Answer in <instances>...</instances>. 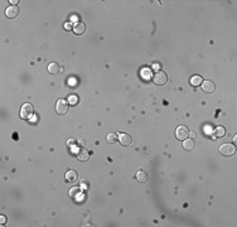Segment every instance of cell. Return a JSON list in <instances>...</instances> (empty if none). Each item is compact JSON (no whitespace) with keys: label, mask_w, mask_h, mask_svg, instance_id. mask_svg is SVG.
Wrapping results in <instances>:
<instances>
[{"label":"cell","mask_w":237,"mask_h":227,"mask_svg":"<svg viewBox=\"0 0 237 227\" xmlns=\"http://www.w3.org/2000/svg\"><path fill=\"white\" fill-rule=\"evenodd\" d=\"M153 81H154V83L158 85V86H163V85H165L167 81H168V76H167V73L163 72V71H156V72L154 73V76H153Z\"/></svg>","instance_id":"1"},{"label":"cell","mask_w":237,"mask_h":227,"mask_svg":"<svg viewBox=\"0 0 237 227\" xmlns=\"http://www.w3.org/2000/svg\"><path fill=\"white\" fill-rule=\"evenodd\" d=\"M68 109H69V104L67 100H58L57 104H56V111L57 114H59V115H65V114L68 112Z\"/></svg>","instance_id":"2"},{"label":"cell","mask_w":237,"mask_h":227,"mask_svg":"<svg viewBox=\"0 0 237 227\" xmlns=\"http://www.w3.org/2000/svg\"><path fill=\"white\" fill-rule=\"evenodd\" d=\"M236 151V148L233 144H228V143H225L220 146V153L225 157H232Z\"/></svg>","instance_id":"3"},{"label":"cell","mask_w":237,"mask_h":227,"mask_svg":"<svg viewBox=\"0 0 237 227\" xmlns=\"http://www.w3.org/2000/svg\"><path fill=\"white\" fill-rule=\"evenodd\" d=\"M33 106L30 104H24L20 109V118L24 120H29L33 116Z\"/></svg>","instance_id":"4"},{"label":"cell","mask_w":237,"mask_h":227,"mask_svg":"<svg viewBox=\"0 0 237 227\" xmlns=\"http://www.w3.org/2000/svg\"><path fill=\"white\" fill-rule=\"evenodd\" d=\"M175 136L178 140H186L188 136H189V130L186 127V126H178L177 130H175Z\"/></svg>","instance_id":"5"},{"label":"cell","mask_w":237,"mask_h":227,"mask_svg":"<svg viewBox=\"0 0 237 227\" xmlns=\"http://www.w3.org/2000/svg\"><path fill=\"white\" fill-rule=\"evenodd\" d=\"M19 13H20V10H19V7H16V5H11V7L7 8V10H5V15H7L9 19L16 18V16L19 15Z\"/></svg>","instance_id":"6"},{"label":"cell","mask_w":237,"mask_h":227,"mask_svg":"<svg viewBox=\"0 0 237 227\" xmlns=\"http://www.w3.org/2000/svg\"><path fill=\"white\" fill-rule=\"evenodd\" d=\"M201 86H202V90H203L206 93H212V92H214V90H216V86H214V83H213L212 81H203Z\"/></svg>","instance_id":"7"},{"label":"cell","mask_w":237,"mask_h":227,"mask_svg":"<svg viewBox=\"0 0 237 227\" xmlns=\"http://www.w3.org/2000/svg\"><path fill=\"white\" fill-rule=\"evenodd\" d=\"M73 32H74V34H77V35H82V34L86 32V25H85V23H82V22L74 23V25H73Z\"/></svg>","instance_id":"8"},{"label":"cell","mask_w":237,"mask_h":227,"mask_svg":"<svg viewBox=\"0 0 237 227\" xmlns=\"http://www.w3.org/2000/svg\"><path fill=\"white\" fill-rule=\"evenodd\" d=\"M118 141H120V144H121V145L127 146V145H130V144H131L132 139H131V136H130L129 134H125V132H121V134L118 135Z\"/></svg>","instance_id":"9"},{"label":"cell","mask_w":237,"mask_h":227,"mask_svg":"<svg viewBox=\"0 0 237 227\" xmlns=\"http://www.w3.org/2000/svg\"><path fill=\"white\" fill-rule=\"evenodd\" d=\"M90 158V154H88V151L86 149H80L78 150V153H77V159L78 160H81V162H87Z\"/></svg>","instance_id":"10"},{"label":"cell","mask_w":237,"mask_h":227,"mask_svg":"<svg viewBox=\"0 0 237 227\" xmlns=\"http://www.w3.org/2000/svg\"><path fill=\"white\" fill-rule=\"evenodd\" d=\"M78 179V174L74 172V170H68L66 173V180L69 183H74Z\"/></svg>","instance_id":"11"},{"label":"cell","mask_w":237,"mask_h":227,"mask_svg":"<svg viewBox=\"0 0 237 227\" xmlns=\"http://www.w3.org/2000/svg\"><path fill=\"white\" fill-rule=\"evenodd\" d=\"M213 134H214L216 138H222V136L226 135V129L223 126H217L214 129V131H213Z\"/></svg>","instance_id":"12"},{"label":"cell","mask_w":237,"mask_h":227,"mask_svg":"<svg viewBox=\"0 0 237 227\" xmlns=\"http://www.w3.org/2000/svg\"><path fill=\"white\" fill-rule=\"evenodd\" d=\"M59 69H61V68H59L58 63H56V62H52V63L48 65V72L51 74H57L59 72Z\"/></svg>","instance_id":"13"},{"label":"cell","mask_w":237,"mask_h":227,"mask_svg":"<svg viewBox=\"0 0 237 227\" xmlns=\"http://www.w3.org/2000/svg\"><path fill=\"white\" fill-rule=\"evenodd\" d=\"M194 146H195V144H194L193 139H188V138H187L186 140H183V148H184L186 150H193Z\"/></svg>","instance_id":"14"},{"label":"cell","mask_w":237,"mask_h":227,"mask_svg":"<svg viewBox=\"0 0 237 227\" xmlns=\"http://www.w3.org/2000/svg\"><path fill=\"white\" fill-rule=\"evenodd\" d=\"M202 82H203V78L201 77V76H198V74H195V76H193V77L190 78V85L192 86H201L202 85Z\"/></svg>","instance_id":"15"},{"label":"cell","mask_w":237,"mask_h":227,"mask_svg":"<svg viewBox=\"0 0 237 227\" xmlns=\"http://www.w3.org/2000/svg\"><path fill=\"white\" fill-rule=\"evenodd\" d=\"M135 178H136L137 180H139V182L144 183V182H146V180H148V174H146L145 172H143V170H137V173H136Z\"/></svg>","instance_id":"16"},{"label":"cell","mask_w":237,"mask_h":227,"mask_svg":"<svg viewBox=\"0 0 237 227\" xmlns=\"http://www.w3.org/2000/svg\"><path fill=\"white\" fill-rule=\"evenodd\" d=\"M141 77L145 80V81H149L151 78V71L149 68H144L141 71Z\"/></svg>","instance_id":"17"},{"label":"cell","mask_w":237,"mask_h":227,"mask_svg":"<svg viewBox=\"0 0 237 227\" xmlns=\"http://www.w3.org/2000/svg\"><path fill=\"white\" fill-rule=\"evenodd\" d=\"M80 193H81V189L78 188V187H74V188H72L71 191H69V194H71V197H73V198L78 197V196H80Z\"/></svg>","instance_id":"18"},{"label":"cell","mask_w":237,"mask_h":227,"mask_svg":"<svg viewBox=\"0 0 237 227\" xmlns=\"http://www.w3.org/2000/svg\"><path fill=\"white\" fill-rule=\"evenodd\" d=\"M106 139H107V141H109V143H116V141L118 140V136L115 134V132H110V134L107 135V138H106Z\"/></svg>","instance_id":"19"},{"label":"cell","mask_w":237,"mask_h":227,"mask_svg":"<svg viewBox=\"0 0 237 227\" xmlns=\"http://www.w3.org/2000/svg\"><path fill=\"white\" fill-rule=\"evenodd\" d=\"M68 104L69 105H77L78 104V97L76 96V95H71V96H68Z\"/></svg>","instance_id":"20"},{"label":"cell","mask_w":237,"mask_h":227,"mask_svg":"<svg viewBox=\"0 0 237 227\" xmlns=\"http://www.w3.org/2000/svg\"><path fill=\"white\" fill-rule=\"evenodd\" d=\"M71 28H72V24H71V23H66V24H65V29H66V30H69Z\"/></svg>","instance_id":"21"},{"label":"cell","mask_w":237,"mask_h":227,"mask_svg":"<svg viewBox=\"0 0 237 227\" xmlns=\"http://www.w3.org/2000/svg\"><path fill=\"white\" fill-rule=\"evenodd\" d=\"M189 135H190L192 139H194V138H195V132H194V131H189Z\"/></svg>","instance_id":"22"},{"label":"cell","mask_w":237,"mask_h":227,"mask_svg":"<svg viewBox=\"0 0 237 227\" xmlns=\"http://www.w3.org/2000/svg\"><path fill=\"white\" fill-rule=\"evenodd\" d=\"M73 143H74V140H73V139H71L69 141H67V144H68V145H73Z\"/></svg>","instance_id":"23"},{"label":"cell","mask_w":237,"mask_h":227,"mask_svg":"<svg viewBox=\"0 0 237 227\" xmlns=\"http://www.w3.org/2000/svg\"><path fill=\"white\" fill-rule=\"evenodd\" d=\"M10 3H11L13 5H15V4H18L19 2H16V0H10Z\"/></svg>","instance_id":"24"},{"label":"cell","mask_w":237,"mask_h":227,"mask_svg":"<svg viewBox=\"0 0 237 227\" xmlns=\"http://www.w3.org/2000/svg\"><path fill=\"white\" fill-rule=\"evenodd\" d=\"M4 222H5V217L3 216V217H2V223H4Z\"/></svg>","instance_id":"25"}]
</instances>
